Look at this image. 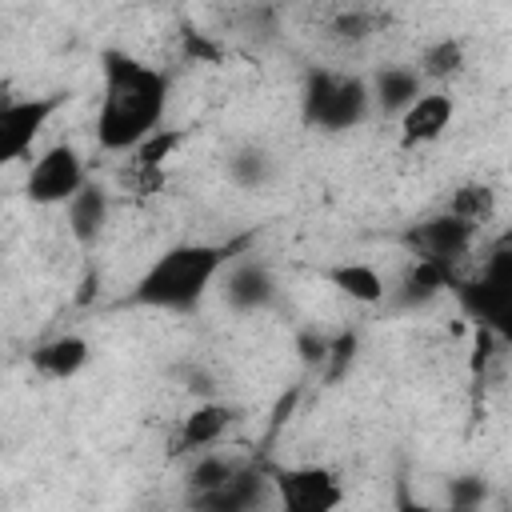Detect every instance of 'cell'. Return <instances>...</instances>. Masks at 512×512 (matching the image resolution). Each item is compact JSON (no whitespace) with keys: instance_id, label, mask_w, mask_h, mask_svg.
I'll return each instance as SVG.
<instances>
[{"instance_id":"obj_3","label":"cell","mask_w":512,"mask_h":512,"mask_svg":"<svg viewBox=\"0 0 512 512\" xmlns=\"http://www.w3.org/2000/svg\"><path fill=\"white\" fill-rule=\"evenodd\" d=\"M372 112V92L368 80L356 72H336V68H308L304 88H300V120L304 128L316 132H352L368 120Z\"/></svg>"},{"instance_id":"obj_19","label":"cell","mask_w":512,"mask_h":512,"mask_svg":"<svg viewBox=\"0 0 512 512\" xmlns=\"http://www.w3.org/2000/svg\"><path fill=\"white\" fill-rule=\"evenodd\" d=\"M244 460H236V456H224V452H212V448H204V452H192V464H188V472H184V488H188V504L192 500H200L204 492H212V488H220L236 468H240Z\"/></svg>"},{"instance_id":"obj_24","label":"cell","mask_w":512,"mask_h":512,"mask_svg":"<svg viewBox=\"0 0 512 512\" xmlns=\"http://www.w3.org/2000/svg\"><path fill=\"white\" fill-rule=\"evenodd\" d=\"M356 348H360V340H356V332H340V336H328V360H324V376L328 380H340L348 368H352V360H356Z\"/></svg>"},{"instance_id":"obj_20","label":"cell","mask_w":512,"mask_h":512,"mask_svg":"<svg viewBox=\"0 0 512 512\" xmlns=\"http://www.w3.org/2000/svg\"><path fill=\"white\" fill-rule=\"evenodd\" d=\"M464 64H468L464 40H456V36H440V40L424 44V52H420V64H416V72H420L424 80L448 84V80H456V76L464 72Z\"/></svg>"},{"instance_id":"obj_11","label":"cell","mask_w":512,"mask_h":512,"mask_svg":"<svg viewBox=\"0 0 512 512\" xmlns=\"http://www.w3.org/2000/svg\"><path fill=\"white\" fill-rule=\"evenodd\" d=\"M240 420V412L224 400H200L176 428L172 436V456H192V452H204V448H216L224 440V432Z\"/></svg>"},{"instance_id":"obj_15","label":"cell","mask_w":512,"mask_h":512,"mask_svg":"<svg viewBox=\"0 0 512 512\" xmlns=\"http://www.w3.org/2000/svg\"><path fill=\"white\" fill-rule=\"evenodd\" d=\"M368 92H372V112H380V116H400V112L424 92V76H420L412 64H384V68L372 72Z\"/></svg>"},{"instance_id":"obj_25","label":"cell","mask_w":512,"mask_h":512,"mask_svg":"<svg viewBox=\"0 0 512 512\" xmlns=\"http://www.w3.org/2000/svg\"><path fill=\"white\" fill-rule=\"evenodd\" d=\"M296 356L308 372H320L324 360H328V336L320 328H300L296 332Z\"/></svg>"},{"instance_id":"obj_9","label":"cell","mask_w":512,"mask_h":512,"mask_svg":"<svg viewBox=\"0 0 512 512\" xmlns=\"http://www.w3.org/2000/svg\"><path fill=\"white\" fill-rule=\"evenodd\" d=\"M404 240L412 244L416 256H428V260H440V264L456 268L476 244V224H468V220H460V216H452L444 208V212L420 220Z\"/></svg>"},{"instance_id":"obj_1","label":"cell","mask_w":512,"mask_h":512,"mask_svg":"<svg viewBox=\"0 0 512 512\" xmlns=\"http://www.w3.org/2000/svg\"><path fill=\"white\" fill-rule=\"evenodd\" d=\"M100 108H96V144L104 152H136L152 132H160V120L168 112L172 80L168 72L120 52H100Z\"/></svg>"},{"instance_id":"obj_5","label":"cell","mask_w":512,"mask_h":512,"mask_svg":"<svg viewBox=\"0 0 512 512\" xmlns=\"http://www.w3.org/2000/svg\"><path fill=\"white\" fill-rule=\"evenodd\" d=\"M68 104L64 92L48 96H16L0 100V168L12 160H24L36 144V136L48 128V120Z\"/></svg>"},{"instance_id":"obj_17","label":"cell","mask_w":512,"mask_h":512,"mask_svg":"<svg viewBox=\"0 0 512 512\" xmlns=\"http://www.w3.org/2000/svg\"><path fill=\"white\" fill-rule=\"evenodd\" d=\"M224 172H228V180L236 184V188H244V192H260V188H268L272 180H276V156L264 148V144H236L232 152H228V160H224Z\"/></svg>"},{"instance_id":"obj_27","label":"cell","mask_w":512,"mask_h":512,"mask_svg":"<svg viewBox=\"0 0 512 512\" xmlns=\"http://www.w3.org/2000/svg\"><path fill=\"white\" fill-rule=\"evenodd\" d=\"M296 400H300V388H292V392H284L280 396V404H276V412H272V432L292 416V408H296Z\"/></svg>"},{"instance_id":"obj_8","label":"cell","mask_w":512,"mask_h":512,"mask_svg":"<svg viewBox=\"0 0 512 512\" xmlns=\"http://www.w3.org/2000/svg\"><path fill=\"white\" fill-rule=\"evenodd\" d=\"M220 296H224V304H228L232 312L252 316V312H264V308L276 304L280 284H276V276H272V268H268L264 260H256V256H240V260H236V256H232V260L224 264Z\"/></svg>"},{"instance_id":"obj_26","label":"cell","mask_w":512,"mask_h":512,"mask_svg":"<svg viewBox=\"0 0 512 512\" xmlns=\"http://www.w3.org/2000/svg\"><path fill=\"white\" fill-rule=\"evenodd\" d=\"M184 388L196 392L200 400H212L216 396V376L208 368H200V364H184Z\"/></svg>"},{"instance_id":"obj_14","label":"cell","mask_w":512,"mask_h":512,"mask_svg":"<svg viewBox=\"0 0 512 512\" xmlns=\"http://www.w3.org/2000/svg\"><path fill=\"white\" fill-rule=\"evenodd\" d=\"M108 212H112V200H108V192H104L100 184H92V180H84V184L64 200L68 232H72V240H76L80 248H92V244L104 236Z\"/></svg>"},{"instance_id":"obj_7","label":"cell","mask_w":512,"mask_h":512,"mask_svg":"<svg viewBox=\"0 0 512 512\" xmlns=\"http://www.w3.org/2000/svg\"><path fill=\"white\" fill-rule=\"evenodd\" d=\"M276 504L288 512H328L344 500V488L332 468L324 464H296V468H276L272 472Z\"/></svg>"},{"instance_id":"obj_12","label":"cell","mask_w":512,"mask_h":512,"mask_svg":"<svg viewBox=\"0 0 512 512\" xmlns=\"http://www.w3.org/2000/svg\"><path fill=\"white\" fill-rule=\"evenodd\" d=\"M452 116H456V100H452L448 92H440V88L420 92V96L396 116V120H400V144H404V148H416V144L440 140V136L448 132Z\"/></svg>"},{"instance_id":"obj_4","label":"cell","mask_w":512,"mask_h":512,"mask_svg":"<svg viewBox=\"0 0 512 512\" xmlns=\"http://www.w3.org/2000/svg\"><path fill=\"white\" fill-rule=\"evenodd\" d=\"M452 292L460 296L464 312L480 328H492L500 340H508L512 332V252L504 240L492 248V256L480 264L472 280H452Z\"/></svg>"},{"instance_id":"obj_23","label":"cell","mask_w":512,"mask_h":512,"mask_svg":"<svg viewBox=\"0 0 512 512\" xmlns=\"http://www.w3.org/2000/svg\"><path fill=\"white\" fill-rule=\"evenodd\" d=\"M372 28H376V20H372L364 8H348V12H340V16L328 24V36H332L336 44H360V40L372 36Z\"/></svg>"},{"instance_id":"obj_21","label":"cell","mask_w":512,"mask_h":512,"mask_svg":"<svg viewBox=\"0 0 512 512\" xmlns=\"http://www.w3.org/2000/svg\"><path fill=\"white\" fill-rule=\"evenodd\" d=\"M448 212L480 228V224H488V220L496 216V188H488V184H480V180H468V184H460V188L448 196Z\"/></svg>"},{"instance_id":"obj_2","label":"cell","mask_w":512,"mask_h":512,"mask_svg":"<svg viewBox=\"0 0 512 512\" xmlns=\"http://www.w3.org/2000/svg\"><path fill=\"white\" fill-rule=\"evenodd\" d=\"M236 248L240 244H208V240L172 244L144 268L128 300L156 312H196Z\"/></svg>"},{"instance_id":"obj_13","label":"cell","mask_w":512,"mask_h":512,"mask_svg":"<svg viewBox=\"0 0 512 512\" xmlns=\"http://www.w3.org/2000/svg\"><path fill=\"white\" fill-rule=\"evenodd\" d=\"M452 280H456V268H448L440 260H428V256H412L400 284L388 288L384 300H392V308H400V312H416V308L432 304L444 288H452Z\"/></svg>"},{"instance_id":"obj_10","label":"cell","mask_w":512,"mask_h":512,"mask_svg":"<svg viewBox=\"0 0 512 512\" xmlns=\"http://www.w3.org/2000/svg\"><path fill=\"white\" fill-rule=\"evenodd\" d=\"M192 504L208 508V512H252V508L276 504V488H272V476H264L256 464H240L220 488L204 492Z\"/></svg>"},{"instance_id":"obj_18","label":"cell","mask_w":512,"mask_h":512,"mask_svg":"<svg viewBox=\"0 0 512 512\" xmlns=\"http://www.w3.org/2000/svg\"><path fill=\"white\" fill-rule=\"evenodd\" d=\"M324 280H328L336 292H344L348 300H356V304H380L384 292H388L384 276H380L372 264H364V260L332 264V268H324Z\"/></svg>"},{"instance_id":"obj_16","label":"cell","mask_w":512,"mask_h":512,"mask_svg":"<svg viewBox=\"0 0 512 512\" xmlns=\"http://www.w3.org/2000/svg\"><path fill=\"white\" fill-rule=\"evenodd\" d=\"M88 356H92L88 340H84V336L64 332V336L44 340V344L32 352V368H36L44 380H72V376L88 364Z\"/></svg>"},{"instance_id":"obj_6","label":"cell","mask_w":512,"mask_h":512,"mask_svg":"<svg viewBox=\"0 0 512 512\" xmlns=\"http://www.w3.org/2000/svg\"><path fill=\"white\" fill-rule=\"evenodd\" d=\"M84 180H88L84 156H80L68 140H56L52 148H44V152L32 160V168H28V176H24V196H28L32 204H64Z\"/></svg>"},{"instance_id":"obj_22","label":"cell","mask_w":512,"mask_h":512,"mask_svg":"<svg viewBox=\"0 0 512 512\" xmlns=\"http://www.w3.org/2000/svg\"><path fill=\"white\" fill-rule=\"evenodd\" d=\"M444 500H448V508H456V512H472V508H480V504L488 500V480H484L480 472L452 476V480L444 484Z\"/></svg>"}]
</instances>
